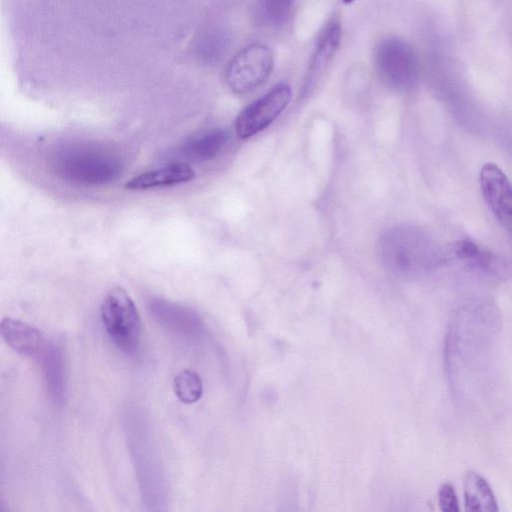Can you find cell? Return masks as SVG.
<instances>
[{"label": "cell", "mask_w": 512, "mask_h": 512, "mask_svg": "<svg viewBox=\"0 0 512 512\" xmlns=\"http://www.w3.org/2000/svg\"><path fill=\"white\" fill-rule=\"evenodd\" d=\"M378 254L387 269L405 276L426 273L444 260L443 252L424 231L408 225L383 232L378 241Z\"/></svg>", "instance_id": "cell-1"}, {"label": "cell", "mask_w": 512, "mask_h": 512, "mask_svg": "<svg viewBox=\"0 0 512 512\" xmlns=\"http://www.w3.org/2000/svg\"><path fill=\"white\" fill-rule=\"evenodd\" d=\"M100 316L111 341L126 354L137 352L141 339V319L133 300L121 287L105 296Z\"/></svg>", "instance_id": "cell-2"}, {"label": "cell", "mask_w": 512, "mask_h": 512, "mask_svg": "<svg viewBox=\"0 0 512 512\" xmlns=\"http://www.w3.org/2000/svg\"><path fill=\"white\" fill-rule=\"evenodd\" d=\"M374 62L381 81L397 91L411 89L418 80L419 65L412 47L396 37L381 41Z\"/></svg>", "instance_id": "cell-3"}, {"label": "cell", "mask_w": 512, "mask_h": 512, "mask_svg": "<svg viewBox=\"0 0 512 512\" xmlns=\"http://www.w3.org/2000/svg\"><path fill=\"white\" fill-rule=\"evenodd\" d=\"M274 65L271 50L262 44H251L240 50L226 69V82L237 94H247L266 82Z\"/></svg>", "instance_id": "cell-4"}, {"label": "cell", "mask_w": 512, "mask_h": 512, "mask_svg": "<svg viewBox=\"0 0 512 512\" xmlns=\"http://www.w3.org/2000/svg\"><path fill=\"white\" fill-rule=\"evenodd\" d=\"M291 89L279 83L245 107L235 120V131L240 139H247L268 127L287 107Z\"/></svg>", "instance_id": "cell-5"}, {"label": "cell", "mask_w": 512, "mask_h": 512, "mask_svg": "<svg viewBox=\"0 0 512 512\" xmlns=\"http://www.w3.org/2000/svg\"><path fill=\"white\" fill-rule=\"evenodd\" d=\"M482 196L498 222L512 234V183L495 163H485L479 173Z\"/></svg>", "instance_id": "cell-6"}, {"label": "cell", "mask_w": 512, "mask_h": 512, "mask_svg": "<svg viewBox=\"0 0 512 512\" xmlns=\"http://www.w3.org/2000/svg\"><path fill=\"white\" fill-rule=\"evenodd\" d=\"M121 171L118 162L106 155L80 152L69 154L61 163L63 176L78 182L103 184L113 181Z\"/></svg>", "instance_id": "cell-7"}, {"label": "cell", "mask_w": 512, "mask_h": 512, "mask_svg": "<svg viewBox=\"0 0 512 512\" xmlns=\"http://www.w3.org/2000/svg\"><path fill=\"white\" fill-rule=\"evenodd\" d=\"M443 254L444 259L456 261L478 275L503 278L507 274V266L501 259L472 240L456 241L450 244Z\"/></svg>", "instance_id": "cell-8"}, {"label": "cell", "mask_w": 512, "mask_h": 512, "mask_svg": "<svg viewBox=\"0 0 512 512\" xmlns=\"http://www.w3.org/2000/svg\"><path fill=\"white\" fill-rule=\"evenodd\" d=\"M0 332L5 342L20 354L38 357L47 345L36 327L10 317L2 319Z\"/></svg>", "instance_id": "cell-9"}, {"label": "cell", "mask_w": 512, "mask_h": 512, "mask_svg": "<svg viewBox=\"0 0 512 512\" xmlns=\"http://www.w3.org/2000/svg\"><path fill=\"white\" fill-rule=\"evenodd\" d=\"M195 177L193 168L176 163L143 172L125 183L128 190H148L157 187L173 186L191 181Z\"/></svg>", "instance_id": "cell-10"}, {"label": "cell", "mask_w": 512, "mask_h": 512, "mask_svg": "<svg viewBox=\"0 0 512 512\" xmlns=\"http://www.w3.org/2000/svg\"><path fill=\"white\" fill-rule=\"evenodd\" d=\"M149 308L162 326L177 334L188 336L199 328L197 315L187 307L163 300H152Z\"/></svg>", "instance_id": "cell-11"}, {"label": "cell", "mask_w": 512, "mask_h": 512, "mask_svg": "<svg viewBox=\"0 0 512 512\" xmlns=\"http://www.w3.org/2000/svg\"><path fill=\"white\" fill-rule=\"evenodd\" d=\"M341 41V27L339 23H330L321 33L305 79L306 87L311 86L322 76L333 60Z\"/></svg>", "instance_id": "cell-12"}, {"label": "cell", "mask_w": 512, "mask_h": 512, "mask_svg": "<svg viewBox=\"0 0 512 512\" xmlns=\"http://www.w3.org/2000/svg\"><path fill=\"white\" fill-rule=\"evenodd\" d=\"M38 357L41 361L47 393L55 403L62 402L65 397L66 378L61 348L55 343H47Z\"/></svg>", "instance_id": "cell-13"}, {"label": "cell", "mask_w": 512, "mask_h": 512, "mask_svg": "<svg viewBox=\"0 0 512 512\" xmlns=\"http://www.w3.org/2000/svg\"><path fill=\"white\" fill-rule=\"evenodd\" d=\"M225 130L213 128L191 136L183 145V152L191 159L209 161L216 158L228 141Z\"/></svg>", "instance_id": "cell-14"}, {"label": "cell", "mask_w": 512, "mask_h": 512, "mask_svg": "<svg viewBox=\"0 0 512 512\" xmlns=\"http://www.w3.org/2000/svg\"><path fill=\"white\" fill-rule=\"evenodd\" d=\"M465 509L467 512H495L497 500L489 483L478 473L468 472L464 479Z\"/></svg>", "instance_id": "cell-15"}, {"label": "cell", "mask_w": 512, "mask_h": 512, "mask_svg": "<svg viewBox=\"0 0 512 512\" xmlns=\"http://www.w3.org/2000/svg\"><path fill=\"white\" fill-rule=\"evenodd\" d=\"M174 390L181 402L186 404L195 403L203 393L201 377L193 370H182L174 378Z\"/></svg>", "instance_id": "cell-16"}, {"label": "cell", "mask_w": 512, "mask_h": 512, "mask_svg": "<svg viewBox=\"0 0 512 512\" xmlns=\"http://www.w3.org/2000/svg\"><path fill=\"white\" fill-rule=\"evenodd\" d=\"M294 0H262V11L272 24L286 22L291 15Z\"/></svg>", "instance_id": "cell-17"}, {"label": "cell", "mask_w": 512, "mask_h": 512, "mask_svg": "<svg viewBox=\"0 0 512 512\" xmlns=\"http://www.w3.org/2000/svg\"><path fill=\"white\" fill-rule=\"evenodd\" d=\"M439 506L443 512H458L459 505L453 486L449 483L443 484L438 493Z\"/></svg>", "instance_id": "cell-18"}, {"label": "cell", "mask_w": 512, "mask_h": 512, "mask_svg": "<svg viewBox=\"0 0 512 512\" xmlns=\"http://www.w3.org/2000/svg\"><path fill=\"white\" fill-rule=\"evenodd\" d=\"M353 1H354V0H343V2H344L345 4H349V3L353 2Z\"/></svg>", "instance_id": "cell-19"}]
</instances>
